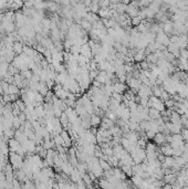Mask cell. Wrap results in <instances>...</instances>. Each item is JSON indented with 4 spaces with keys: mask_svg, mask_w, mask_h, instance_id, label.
Returning a JSON list of instances; mask_svg holds the SVG:
<instances>
[{
    "mask_svg": "<svg viewBox=\"0 0 188 189\" xmlns=\"http://www.w3.org/2000/svg\"><path fill=\"white\" fill-rule=\"evenodd\" d=\"M132 158L134 160L135 164H140L144 162V159L146 158V150L144 148H140V147H136L135 150H133L131 153Z\"/></svg>",
    "mask_w": 188,
    "mask_h": 189,
    "instance_id": "obj_1",
    "label": "cell"
},
{
    "mask_svg": "<svg viewBox=\"0 0 188 189\" xmlns=\"http://www.w3.org/2000/svg\"><path fill=\"white\" fill-rule=\"evenodd\" d=\"M156 42H158L159 44H162L164 47H167L168 44L171 43V40H169V37L164 32V31H159L157 34H156V39H155Z\"/></svg>",
    "mask_w": 188,
    "mask_h": 189,
    "instance_id": "obj_2",
    "label": "cell"
},
{
    "mask_svg": "<svg viewBox=\"0 0 188 189\" xmlns=\"http://www.w3.org/2000/svg\"><path fill=\"white\" fill-rule=\"evenodd\" d=\"M127 83H128L130 88L135 90V91H137V90L140 88V85L143 84L140 79H136V78H133V76L130 78V79H128V76H127Z\"/></svg>",
    "mask_w": 188,
    "mask_h": 189,
    "instance_id": "obj_3",
    "label": "cell"
},
{
    "mask_svg": "<svg viewBox=\"0 0 188 189\" xmlns=\"http://www.w3.org/2000/svg\"><path fill=\"white\" fill-rule=\"evenodd\" d=\"M167 50H168V52L171 53L175 57H177V59L179 57L180 49H179V47L177 45V43H173V42H171V43L167 45Z\"/></svg>",
    "mask_w": 188,
    "mask_h": 189,
    "instance_id": "obj_4",
    "label": "cell"
},
{
    "mask_svg": "<svg viewBox=\"0 0 188 189\" xmlns=\"http://www.w3.org/2000/svg\"><path fill=\"white\" fill-rule=\"evenodd\" d=\"M154 142H155V144L156 145H159L162 146L163 144H165L166 143V135L165 134H163L162 132H157L155 134V136H154Z\"/></svg>",
    "mask_w": 188,
    "mask_h": 189,
    "instance_id": "obj_5",
    "label": "cell"
},
{
    "mask_svg": "<svg viewBox=\"0 0 188 189\" xmlns=\"http://www.w3.org/2000/svg\"><path fill=\"white\" fill-rule=\"evenodd\" d=\"M113 86H114V92L121 93V94L125 93L127 90V86L125 85V83H124V82H120V81H118V82H114Z\"/></svg>",
    "mask_w": 188,
    "mask_h": 189,
    "instance_id": "obj_6",
    "label": "cell"
},
{
    "mask_svg": "<svg viewBox=\"0 0 188 189\" xmlns=\"http://www.w3.org/2000/svg\"><path fill=\"white\" fill-rule=\"evenodd\" d=\"M80 53L82 54V55H84V57H91V55H92V51H91V48H90V45H89L88 43L83 44V45H81V49H80Z\"/></svg>",
    "mask_w": 188,
    "mask_h": 189,
    "instance_id": "obj_7",
    "label": "cell"
},
{
    "mask_svg": "<svg viewBox=\"0 0 188 189\" xmlns=\"http://www.w3.org/2000/svg\"><path fill=\"white\" fill-rule=\"evenodd\" d=\"M20 146H21L20 142H18L16 138L14 139H10V142H9V147H10L11 152H16L17 153V150L20 148Z\"/></svg>",
    "mask_w": 188,
    "mask_h": 189,
    "instance_id": "obj_8",
    "label": "cell"
},
{
    "mask_svg": "<svg viewBox=\"0 0 188 189\" xmlns=\"http://www.w3.org/2000/svg\"><path fill=\"white\" fill-rule=\"evenodd\" d=\"M99 164H100V166L102 167V169H103L104 172H106V170H109V169H112V165L109 164V160H105V159L100 158V160H99Z\"/></svg>",
    "mask_w": 188,
    "mask_h": 189,
    "instance_id": "obj_9",
    "label": "cell"
},
{
    "mask_svg": "<svg viewBox=\"0 0 188 189\" xmlns=\"http://www.w3.org/2000/svg\"><path fill=\"white\" fill-rule=\"evenodd\" d=\"M148 113H149V117H151V119H156L162 116L161 112L158 110H156V109H154V107H149Z\"/></svg>",
    "mask_w": 188,
    "mask_h": 189,
    "instance_id": "obj_10",
    "label": "cell"
},
{
    "mask_svg": "<svg viewBox=\"0 0 188 189\" xmlns=\"http://www.w3.org/2000/svg\"><path fill=\"white\" fill-rule=\"evenodd\" d=\"M102 123V119L97 114H92L91 115V125L93 126H97L99 124Z\"/></svg>",
    "mask_w": 188,
    "mask_h": 189,
    "instance_id": "obj_11",
    "label": "cell"
},
{
    "mask_svg": "<svg viewBox=\"0 0 188 189\" xmlns=\"http://www.w3.org/2000/svg\"><path fill=\"white\" fill-rule=\"evenodd\" d=\"M81 27H82V29H84V30H86V31L92 30V23H91V22H89L86 19L81 21Z\"/></svg>",
    "mask_w": 188,
    "mask_h": 189,
    "instance_id": "obj_12",
    "label": "cell"
},
{
    "mask_svg": "<svg viewBox=\"0 0 188 189\" xmlns=\"http://www.w3.org/2000/svg\"><path fill=\"white\" fill-rule=\"evenodd\" d=\"M61 136H62V138H63V141H64V144H68V146H70L71 138H70V136H69V134H68L66 131H63V132H61Z\"/></svg>",
    "mask_w": 188,
    "mask_h": 189,
    "instance_id": "obj_13",
    "label": "cell"
},
{
    "mask_svg": "<svg viewBox=\"0 0 188 189\" xmlns=\"http://www.w3.org/2000/svg\"><path fill=\"white\" fill-rule=\"evenodd\" d=\"M140 22H142V18L140 17V16H136V17L132 18V24L133 26H138Z\"/></svg>",
    "mask_w": 188,
    "mask_h": 189,
    "instance_id": "obj_14",
    "label": "cell"
},
{
    "mask_svg": "<svg viewBox=\"0 0 188 189\" xmlns=\"http://www.w3.org/2000/svg\"><path fill=\"white\" fill-rule=\"evenodd\" d=\"M18 92H19V91H18V88L14 84L9 85V94H17Z\"/></svg>",
    "mask_w": 188,
    "mask_h": 189,
    "instance_id": "obj_15",
    "label": "cell"
},
{
    "mask_svg": "<svg viewBox=\"0 0 188 189\" xmlns=\"http://www.w3.org/2000/svg\"><path fill=\"white\" fill-rule=\"evenodd\" d=\"M182 136H183V139H184V141H188V128H183V129H182Z\"/></svg>",
    "mask_w": 188,
    "mask_h": 189,
    "instance_id": "obj_16",
    "label": "cell"
},
{
    "mask_svg": "<svg viewBox=\"0 0 188 189\" xmlns=\"http://www.w3.org/2000/svg\"><path fill=\"white\" fill-rule=\"evenodd\" d=\"M109 1H111V4H112V2H114V4H115V2H117L118 0H109Z\"/></svg>",
    "mask_w": 188,
    "mask_h": 189,
    "instance_id": "obj_17",
    "label": "cell"
}]
</instances>
